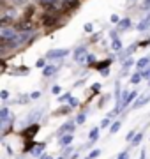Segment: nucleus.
Here are the masks:
<instances>
[{"label":"nucleus","instance_id":"obj_1","mask_svg":"<svg viewBox=\"0 0 150 159\" xmlns=\"http://www.w3.org/2000/svg\"><path fill=\"white\" fill-rule=\"evenodd\" d=\"M0 39H2V43H12V41L18 39V32L11 27H2L0 29Z\"/></svg>","mask_w":150,"mask_h":159},{"label":"nucleus","instance_id":"obj_2","mask_svg":"<svg viewBox=\"0 0 150 159\" xmlns=\"http://www.w3.org/2000/svg\"><path fill=\"white\" fill-rule=\"evenodd\" d=\"M87 58L88 55H87V48L85 46H80V48L74 50V60L78 64H87Z\"/></svg>","mask_w":150,"mask_h":159},{"label":"nucleus","instance_id":"obj_3","mask_svg":"<svg viewBox=\"0 0 150 159\" xmlns=\"http://www.w3.org/2000/svg\"><path fill=\"white\" fill-rule=\"evenodd\" d=\"M74 124L76 122H67V124H64L62 127H60V129H58V134H69V133H73V131H74Z\"/></svg>","mask_w":150,"mask_h":159},{"label":"nucleus","instance_id":"obj_4","mask_svg":"<svg viewBox=\"0 0 150 159\" xmlns=\"http://www.w3.org/2000/svg\"><path fill=\"white\" fill-rule=\"evenodd\" d=\"M148 64H150V57H143V58H139L138 62H136V67H138V73H143L145 69L148 67Z\"/></svg>","mask_w":150,"mask_h":159},{"label":"nucleus","instance_id":"obj_5","mask_svg":"<svg viewBox=\"0 0 150 159\" xmlns=\"http://www.w3.org/2000/svg\"><path fill=\"white\" fill-rule=\"evenodd\" d=\"M69 53V50H51L48 53V58H62Z\"/></svg>","mask_w":150,"mask_h":159},{"label":"nucleus","instance_id":"obj_6","mask_svg":"<svg viewBox=\"0 0 150 159\" xmlns=\"http://www.w3.org/2000/svg\"><path fill=\"white\" fill-rule=\"evenodd\" d=\"M78 6H80V0H64L62 2V7L65 11H69L71 7L74 9V7H78Z\"/></svg>","mask_w":150,"mask_h":159},{"label":"nucleus","instance_id":"obj_7","mask_svg":"<svg viewBox=\"0 0 150 159\" xmlns=\"http://www.w3.org/2000/svg\"><path fill=\"white\" fill-rule=\"evenodd\" d=\"M73 133H69V134H64V136H60V140H58V143L62 145V147H67L71 142H73Z\"/></svg>","mask_w":150,"mask_h":159},{"label":"nucleus","instance_id":"obj_8","mask_svg":"<svg viewBox=\"0 0 150 159\" xmlns=\"http://www.w3.org/2000/svg\"><path fill=\"white\" fill-rule=\"evenodd\" d=\"M148 101H150V94H148V96H145V97H138V99L134 101L133 108H139V106H143V104H147Z\"/></svg>","mask_w":150,"mask_h":159},{"label":"nucleus","instance_id":"obj_9","mask_svg":"<svg viewBox=\"0 0 150 159\" xmlns=\"http://www.w3.org/2000/svg\"><path fill=\"white\" fill-rule=\"evenodd\" d=\"M99 133H101V127H94V129L88 133V140H90V142H95L99 138Z\"/></svg>","mask_w":150,"mask_h":159},{"label":"nucleus","instance_id":"obj_10","mask_svg":"<svg viewBox=\"0 0 150 159\" xmlns=\"http://www.w3.org/2000/svg\"><path fill=\"white\" fill-rule=\"evenodd\" d=\"M42 150H44V143H39V145H35V147L32 148V156L39 157V156H42Z\"/></svg>","mask_w":150,"mask_h":159},{"label":"nucleus","instance_id":"obj_11","mask_svg":"<svg viewBox=\"0 0 150 159\" xmlns=\"http://www.w3.org/2000/svg\"><path fill=\"white\" fill-rule=\"evenodd\" d=\"M129 29H131V20H129V18L120 20V23H118V30H129Z\"/></svg>","mask_w":150,"mask_h":159},{"label":"nucleus","instance_id":"obj_12","mask_svg":"<svg viewBox=\"0 0 150 159\" xmlns=\"http://www.w3.org/2000/svg\"><path fill=\"white\" fill-rule=\"evenodd\" d=\"M55 73H57V66H46V67L42 69V74L44 76H51Z\"/></svg>","mask_w":150,"mask_h":159},{"label":"nucleus","instance_id":"obj_13","mask_svg":"<svg viewBox=\"0 0 150 159\" xmlns=\"http://www.w3.org/2000/svg\"><path fill=\"white\" fill-rule=\"evenodd\" d=\"M110 64H111V60H104V62H97V64H95V69L103 73V71H106V69H108V66H110Z\"/></svg>","mask_w":150,"mask_h":159},{"label":"nucleus","instance_id":"obj_14","mask_svg":"<svg viewBox=\"0 0 150 159\" xmlns=\"http://www.w3.org/2000/svg\"><path fill=\"white\" fill-rule=\"evenodd\" d=\"M148 29H150V21L148 20H143V21L138 23V30L139 32H145V30H148Z\"/></svg>","mask_w":150,"mask_h":159},{"label":"nucleus","instance_id":"obj_15","mask_svg":"<svg viewBox=\"0 0 150 159\" xmlns=\"http://www.w3.org/2000/svg\"><path fill=\"white\" fill-rule=\"evenodd\" d=\"M42 21H44V25H53V23H57V16H48V14H44L42 16Z\"/></svg>","mask_w":150,"mask_h":159},{"label":"nucleus","instance_id":"obj_16","mask_svg":"<svg viewBox=\"0 0 150 159\" xmlns=\"http://www.w3.org/2000/svg\"><path fill=\"white\" fill-rule=\"evenodd\" d=\"M111 50L113 51H120L122 50V41L120 39H113L111 41Z\"/></svg>","mask_w":150,"mask_h":159},{"label":"nucleus","instance_id":"obj_17","mask_svg":"<svg viewBox=\"0 0 150 159\" xmlns=\"http://www.w3.org/2000/svg\"><path fill=\"white\" fill-rule=\"evenodd\" d=\"M0 119H2V122H4V120H7V119H9V108H7L6 104L2 106V110H0Z\"/></svg>","mask_w":150,"mask_h":159},{"label":"nucleus","instance_id":"obj_18","mask_svg":"<svg viewBox=\"0 0 150 159\" xmlns=\"http://www.w3.org/2000/svg\"><path fill=\"white\" fill-rule=\"evenodd\" d=\"M120 127H122V122H120V120H115V122L111 124V127H110V133H111V134H115Z\"/></svg>","mask_w":150,"mask_h":159},{"label":"nucleus","instance_id":"obj_19","mask_svg":"<svg viewBox=\"0 0 150 159\" xmlns=\"http://www.w3.org/2000/svg\"><path fill=\"white\" fill-rule=\"evenodd\" d=\"M133 64H134L133 58H127V60H124V66H122V73H126V71H127L129 67H131Z\"/></svg>","mask_w":150,"mask_h":159},{"label":"nucleus","instance_id":"obj_20","mask_svg":"<svg viewBox=\"0 0 150 159\" xmlns=\"http://www.w3.org/2000/svg\"><path fill=\"white\" fill-rule=\"evenodd\" d=\"M97 156H101V148H94L92 152H90V154L87 156V159H95Z\"/></svg>","mask_w":150,"mask_h":159},{"label":"nucleus","instance_id":"obj_21","mask_svg":"<svg viewBox=\"0 0 150 159\" xmlns=\"http://www.w3.org/2000/svg\"><path fill=\"white\" fill-rule=\"evenodd\" d=\"M85 120H87V113L81 111V113L76 117V124H85Z\"/></svg>","mask_w":150,"mask_h":159},{"label":"nucleus","instance_id":"obj_22","mask_svg":"<svg viewBox=\"0 0 150 159\" xmlns=\"http://www.w3.org/2000/svg\"><path fill=\"white\" fill-rule=\"evenodd\" d=\"M141 78H143V76H141V73H136V74L133 76V78H131V81H133L134 85H138L139 81H141Z\"/></svg>","mask_w":150,"mask_h":159},{"label":"nucleus","instance_id":"obj_23","mask_svg":"<svg viewBox=\"0 0 150 159\" xmlns=\"http://www.w3.org/2000/svg\"><path fill=\"white\" fill-rule=\"evenodd\" d=\"M111 120L106 117V119H103V122H101V129H104V127H111V124H110Z\"/></svg>","mask_w":150,"mask_h":159},{"label":"nucleus","instance_id":"obj_24","mask_svg":"<svg viewBox=\"0 0 150 159\" xmlns=\"http://www.w3.org/2000/svg\"><path fill=\"white\" fill-rule=\"evenodd\" d=\"M134 138H136V131L133 129V131H129V134L126 136V140H127V142H133Z\"/></svg>","mask_w":150,"mask_h":159},{"label":"nucleus","instance_id":"obj_25","mask_svg":"<svg viewBox=\"0 0 150 159\" xmlns=\"http://www.w3.org/2000/svg\"><path fill=\"white\" fill-rule=\"evenodd\" d=\"M78 99H76V97H71L69 99V108H76V106H78Z\"/></svg>","mask_w":150,"mask_h":159},{"label":"nucleus","instance_id":"obj_26","mask_svg":"<svg viewBox=\"0 0 150 159\" xmlns=\"http://www.w3.org/2000/svg\"><path fill=\"white\" fill-rule=\"evenodd\" d=\"M141 138H143V133H139V134H136V138H134L133 142V145H139V142H141Z\"/></svg>","mask_w":150,"mask_h":159},{"label":"nucleus","instance_id":"obj_27","mask_svg":"<svg viewBox=\"0 0 150 159\" xmlns=\"http://www.w3.org/2000/svg\"><path fill=\"white\" fill-rule=\"evenodd\" d=\"M35 66H37V67H41V69H44V67H46V60H44V58H39Z\"/></svg>","mask_w":150,"mask_h":159},{"label":"nucleus","instance_id":"obj_28","mask_svg":"<svg viewBox=\"0 0 150 159\" xmlns=\"http://www.w3.org/2000/svg\"><path fill=\"white\" fill-rule=\"evenodd\" d=\"M117 159H129V152H127V150H126V152H120Z\"/></svg>","mask_w":150,"mask_h":159},{"label":"nucleus","instance_id":"obj_29","mask_svg":"<svg viewBox=\"0 0 150 159\" xmlns=\"http://www.w3.org/2000/svg\"><path fill=\"white\" fill-rule=\"evenodd\" d=\"M0 97H2L4 101H6V99H9V92H7V90H2V92H0Z\"/></svg>","mask_w":150,"mask_h":159},{"label":"nucleus","instance_id":"obj_30","mask_svg":"<svg viewBox=\"0 0 150 159\" xmlns=\"http://www.w3.org/2000/svg\"><path fill=\"white\" fill-rule=\"evenodd\" d=\"M51 92H53V94H55V96H57V94H60V92H62V89H60V87H58V85H55V87H53V89H51Z\"/></svg>","mask_w":150,"mask_h":159},{"label":"nucleus","instance_id":"obj_31","mask_svg":"<svg viewBox=\"0 0 150 159\" xmlns=\"http://www.w3.org/2000/svg\"><path fill=\"white\" fill-rule=\"evenodd\" d=\"M141 76H143V78H150V67L145 69L143 73H141Z\"/></svg>","mask_w":150,"mask_h":159},{"label":"nucleus","instance_id":"obj_32","mask_svg":"<svg viewBox=\"0 0 150 159\" xmlns=\"http://www.w3.org/2000/svg\"><path fill=\"white\" fill-rule=\"evenodd\" d=\"M111 23H120V18L117 14H111Z\"/></svg>","mask_w":150,"mask_h":159},{"label":"nucleus","instance_id":"obj_33","mask_svg":"<svg viewBox=\"0 0 150 159\" xmlns=\"http://www.w3.org/2000/svg\"><path fill=\"white\" fill-rule=\"evenodd\" d=\"M92 30H94L92 23H87V25H85V32H92Z\"/></svg>","mask_w":150,"mask_h":159},{"label":"nucleus","instance_id":"obj_34","mask_svg":"<svg viewBox=\"0 0 150 159\" xmlns=\"http://www.w3.org/2000/svg\"><path fill=\"white\" fill-rule=\"evenodd\" d=\"M71 99V94H64V96H60V101H69Z\"/></svg>","mask_w":150,"mask_h":159},{"label":"nucleus","instance_id":"obj_35","mask_svg":"<svg viewBox=\"0 0 150 159\" xmlns=\"http://www.w3.org/2000/svg\"><path fill=\"white\" fill-rule=\"evenodd\" d=\"M143 9H145V11H148V9H150V0H145V2H143Z\"/></svg>","mask_w":150,"mask_h":159},{"label":"nucleus","instance_id":"obj_36","mask_svg":"<svg viewBox=\"0 0 150 159\" xmlns=\"http://www.w3.org/2000/svg\"><path fill=\"white\" fill-rule=\"evenodd\" d=\"M92 90H94V92L101 90V83H94V85H92Z\"/></svg>","mask_w":150,"mask_h":159},{"label":"nucleus","instance_id":"obj_37","mask_svg":"<svg viewBox=\"0 0 150 159\" xmlns=\"http://www.w3.org/2000/svg\"><path fill=\"white\" fill-rule=\"evenodd\" d=\"M30 97H32V99H39V97H41V92H37V90L32 92V96H30Z\"/></svg>","mask_w":150,"mask_h":159},{"label":"nucleus","instance_id":"obj_38","mask_svg":"<svg viewBox=\"0 0 150 159\" xmlns=\"http://www.w3.org/2000/svg\"><path fill=\"white\" fill-rule=\"evenodd\" d=\"M110 37H111V41H113V39H118V35H117V32H113V30L110 32Z\"/></svg>","mask_w":150,"mask_h":159},{"label":"nucleus","instance_id":"obj_39","mask_svg":"<svg viewBox=\"0 0 150 159\" xmlns=\"http://www.w3.org/2000/svg\"><path fill=\"white\" fill-rule=\"evenodd\" d=\"M94 60H95V57H94V55H88V58H87V64H92Z\"/></svg>","mask_w":150,"mask_h":159},{"label":"nucleus","instance_id":"obj_40","mask_svg":"<svg viewBox=\"0 0 150 159\" xmlns=\"http://www.w3.org/2000/svg\"><path fill=\"white\" fill-rule=\"evenodd\" d=\"M139 159H145V150L141 148V154H139Z\"/></svg>","mask_w":150,"mask_h":159},{"label":"nucleus","instance_id":"obj_41","mask_svg":"<svg viewBox=\"0 0 150 159\" xmlns=\"http://www.w3.org/2000/svg\"><path fill=\"white\" fill-rule=\"evenodd\" d=\"M42 159H53L51 156H42Z\"/></svg>","mask_w":150,"mask_h":159},{"label":"nucleus","instance_id":"obj_42","mask_svg":"<svg viewBox=\"0 0 150 159\" xmlns=\"http://www.w3.org/2000/svg\"><path fill=\"white\" fill-rule=\"evenodd\" d=\"M58 159H64V157H58Z\"/></svg>","mask_w":150,"mask_h":159},{"label":"nucleus","instance_id":"obj_43","mask_svg":"<svg viewBox=\"0 0 150 159\" xmlns=\"http://www.w3.org/2000/svg\"><path fill=\"white\" fill-rule=\"evenodd\" d=\"M148 85H150V81H148Z\"/></svg>","mask_w":150,"mask_h":159}]
</instances>
